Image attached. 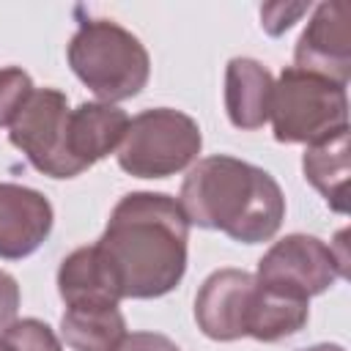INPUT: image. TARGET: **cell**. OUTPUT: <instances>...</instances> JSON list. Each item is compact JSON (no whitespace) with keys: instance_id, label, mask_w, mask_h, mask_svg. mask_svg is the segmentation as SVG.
I'll return each instance as SVG.
<instances>
[{"instance_id":"5","label":"cell","mask_w":351,"mask_h":351,"mask_svg":"<svg viewBox=\"0 0 351 351\" xmlns=\"http://www.w3.org/2000/svg\"><path fill=\"white\" fill-rule=\"evenodd\" d=\"M200 148L203 134L195 118L173 107H154L129 118L118 165L134 178H167L186 170Z\"/></svg>"},{"instance_id":"19","label":"cell","mask_w":351,"mask_h":351,"mask_svg":"<svg viewBox=\"0 0 351 351\" xmlns=\"http://www.w3.org/2000/svg\"><path fill=\"white\" fill-rule=\"evenodd\" d=\"M115 351H181V348L159 332H132L115 346Z\"/></svg>"},{"instance_id":"6","label":"cell","mask_w":351,"mask_h":351,"mask_svg":"<svg viewBox=\"0 0 351 351\" xmlns=\"http://www.w3.org/2000/svg\"><path fill=\"white\" fill-rule=\"evenodd\" d=\"M346 274L348 255L343 250V241L332 247L315 236L291 233L263 252V258L258 261L255 282L310 302V296L324 293L335 285V280Z\"/></svg>"},{"instance_id":"13","label":"cell","mask_w":351,"mask_h":351,"mask_svg":"<svg viewBox=\"0 0 351 351\" xmlns=\"http://www.w3.org/2000/svg\"><path fill=\"white\" fill-rule=\"evenodd\" d=\"M274 80L255 58H230L225 69V110L236 129H261L269 121Z\"/></svg>"},{"instance_id":"11","label":"cell","mask_w":351,"mask_h":351,"mask_svg":"<svg viewBox=\"0 0 351 351\" xmlns=\"http://www.w3.org/2000/svg\"><path fill=\"white\" fill-rule=\"evenodd\" d=\"M129 129V115L107 101H82L69 110L66 121V154L77 176L110 156Z\"/></svg>"},{"instance_id":"17","label":"cell","mask_w":351,"mask_h":351,"mask_svg":"<svg viewBox=\"0 0 351 351\" xmlns=\"http://www.w3.org/2000/svg\"><path fill=\"white\" fill-rule=\"evenodd\" d=\"M33 80L25 69L19 66H5L0 69V126H11L14 118L19 115L22 104L33 93Z\"/></svg>"},{"instance_id":"9","label":"cell","mask_w":351,"mask_h":351,"mask_svg":"<svg viewBox=\"0 0 351 351\" xmlns=\"http://www.w3.org/2000/svg\"><path fill=\"white\" fill-rule=\"evenodd\" d=\"M296 69L326 77L337 85H348L351 77V27L346 3H321L293 49Z\"/></svg>"},{"instance_id":"18","label":"cell","mask_w":351,"mask_h":351,"mask_svg":"<svg viewBox=\"0 0 351 351\" xmlns=\"http://www.w3.org/2000/svg\"><path fill=\"white\" fill-rule=\"evenodd\" d=\"M307 11V3H269L261 8V25L269 36H280L282 30H288L302 14Z\"/></svg>"},{"instance_id":"1","label":"cell","mask_w":351,"mask_h":351,"mask_svg":"<svg viewBox=\"0 0 351 351\" xmlns=\"http://www.w3.org/2000/svg\"><path fill=\"white\" fill-rule=\"evenodd\" d=\"M189 222L176 197L165 192L123 195L96 241L118 280L123 299L170 293L186 271Z\"/></svg>"},{"instance_id":"21","label":"cell","mask_w":351,"mask_h":351,"mask_svg":"<svg viewBox=\"0 0 351 351\" xmlns=\"http://www.w3.org/2000/svg\"><path fill=\"white\" fill-rule=\"evenodd\" d=\"M304 351H346V348L337 346V343H315V346H310V348H304Z\"/></svg>"},{"instance_id":"20","label":"cell","mask_w":351,"mask_h":351,"mask_svg":"<svg viewBox=\"0 0 351 351\" xmlns=\"http://www.w3.org/2000/svg\"><path fill=\"white\" fill-rule=\"evenodd\" d=\"M16 310H19V282L0 269V332L16 321Z\"/></svg>"},{"instance_id":"12","label":"cell","mask_w":351,"mask_h":351,"mask_svg":"<svg viewBox=\"0 0 351 351\" xmlns=\"http://www.w3.org/2000/svg\"><path fill=\"white\" fill-rule=\"evenodd\" d=\"M58 293L66 307H101L118 304L123 299L118 280L96 244L77 247L60 261Z\"/></svg>"},{"instance_id":"14","label":"cell","mask_w":351,"mask_h":351,"mask_svg":"<svg viewBox=\"0 0 351 351\" xmlns=\"http://www.w3.org/2000/svg\"><path fill=\"white\" fill-rule=\"evenodd\" d=\"M304 178L321 192L326 206L337 214L348 211V126L307 145L302 156Z\"/></svg>"},{"instance_id":"22","label":"cell","mask_w":351,"mask_h":351,"mask_svg":"<svg viewBox=\"0 0 351 351\" xmlns=\"http://www.w3.org/2000/svg\"><path fill=\"white\" fill-rule=\"evenodd\" d=\"M0 351H14V346H11V343H8L3 335H0Z\"/></svg>"},{"instance_id":"16","label":"cell","mask_w":351,"mask_h":351,"mask_svg":"<svg viewBox=\"0 0 351 351\" xmlns=\"http://www.w3.org/2000/svg\"><path fill=\"white\" fill-rule=\"evenodd\" d=\"M310 318V302L299 296H288L255 282V299L250 313L247 337L261 343H277L282 337L296 335Z\"/></svg>"},{"instance_id":"15","label":"cell","mask_w":351,"mask_h":351,"mask_svg":"<svg viewBox=\"0 0 351 351\" xmlns=\"http://www.w3.org/2000/svg\"><path fill=\"white\" fill-rule=\"evenodd\" d=\"M60 337L71 351H115L126 337V321L118 304L66 307L60 315Z\"/></svg>"},{"instance_id":"3","label":"cell","mask_w":351,"mask_h":351,"mask_svg":"<svg viewBox=\"0 0 351 351\" xmlns=\"http://www.w3.org/2000/svg\"><path fill=\"white\" fill-rule=\"evenodd\" d=\"M66 55L80 82L107 104L137 96L151 74L148 49L112 19H82Z\"/></svg>"},{"instance_id":"2","label":"cell","mask_w":351,"mask_h":351,"mask_svg":"<svg viewBox=\"0 0 351 351\" xmlns=\"http://www.w3.org/2000/svg\"><path fill=\"white\" fill-rule=\"evenodd\" d=\"M178 206L189 225L222 230L233 241H269L285 219L280 184L244 159L217 154L200 159L184 178Z\"/></svg>"},{"instance_id":"4","label":"cell","mask_w":351,"mask_h":351,"mask_svg":"<svg viewBox=\"0 0 351 351\" xmlns=\"http://www.w3.org/2000/svg\"><path fill=\"white\" fill-rule=\"evenodd\" d=\"M269 118L277 143L313 145L348 126L346 85L288 66L274 82Z\"/></svg>"},{"instance_id":"8","label":"cell","mask_w":351,"mask_h":351,"mask_svg":"<svg viewBox=\"0 0 351 351\" xmlns=\"http://www.w3.org/2000/svg\"><path fill=\"white\" fill-rule=\"evenodd\" d=\"M252 299H255V274L244 269L211 271L195 296L197 329L219 343L247 337Z\"/></svg>"},{"instance_id":"7","label":"cell","mask_w":351,"mask_h":351,"mask_svg":"<svg viewBox=\"0 0 351 351\" xmlns=\"http://www.w3.org/2000/svg\"><path fill=\"white\" fill-rule=\"evenodd\" d=\"M69 99L58 88H36L8 126V140L27 162L49 178H74L77 170L66 154Z\"/></svg>"},{"instance_id":"10","label":"cell","mask_w":351,"mask_h":351,"mask_svg":"<svg viewBox=\"0 0 351 351\" xmlns=\"http://www.w3.org/2000/svg\"><path fill=\"white\" fill-rule=\"evenodd\" d=\"M52 203L30 186L0 184V258L22 261L33 255L52 230Z\"/></svg>"}]
</instances>
